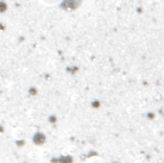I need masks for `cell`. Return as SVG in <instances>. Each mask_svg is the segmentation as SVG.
Wrapping results in <instances>:
<instances>
[{
    "label": "cell",
    "instance_id": "obj_1",
    "mask_svg": "<svg viewBox=\"0 0 164 163\" xmlns=\"http://www.w3.org/2000/svg\"><path fill=\"white\" fill-rule=\"evenodd\" d=\"M33 141L35 142V144H37V145H42V144L45 142V137H44L43 134L37 133L33 137Z\"/></svg>",
    "mask_w": 164,
    "mask_h": 163
},
{
    "label": "cell",
    "instance_id": "obj_2",
    "mask_svg": "<svg viewBox=\"0 0 164 163\" xmlns=\"http://www.w3.org/2000/svg\"><path fill=\"white\" fill-rule=\"evenodd\" d=\"M24 131L22 129H17L13 131V137H15L16 139H22L24 137Z\"/></svg>",
    "mask_w": 164,
    "mask_h": 163
},
{
    "label": "cell",
    "instance_id": "obj_3",
    "mask_svg": "<svg viewBox=\"0 0 164 163\" xmlns=\"http://www.w3.org/2000/svg\"><path fill=\"white\" fill-rule=\"evenodd\" d=\"M87 163H104V161L99 157H92L87 161Z\"/></svg>",
    "mask_w": 164,
    "mask_h": 163
},
{
    "label": "cell",
    "instance_id": "obj_4",
    "mask_svg": "<svg viewBox=\"0 0 164 163\" xmlns=\"http://www.w3.org/2000/svg\"><path fill=\"white\" fill-rule=\"evenodd\" d=\"M50 157V153L48 150H42L41 153H40V157L42 159H46Z\"/></svg>",
    "mask_w": 164,
    "mask_h": 163
},
{
    "label": "cell",
    "instance_id": "obj_5",
    "mask_svg": "<svg viewBox=\"0 0 164 163\" xmlns=\"http://www.w3.org/2000/svg\"><path fill=\"white\" fill-rule=\"evenodd\" d=\"M44 1H47V2H56V1H58V0H44Z\"/></svg>",
    "mask_w": 164,
    "mask_h": 163
},
{
    "label": "cell",
    "instance_id": "obj_6",
    "mask_svg": "<svg viewBox=\"0 0 164 163\" xmlns=\"http://www.w3.org/2000/svg\"><path fill=\"white\" fill-rule=\"evenodd\" d=\"M112 163H118V162H112Z\"/></svg>",
    "mask_w": 164,
    "mask_h": 163
}]
</instances>
